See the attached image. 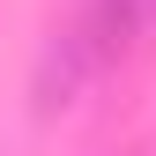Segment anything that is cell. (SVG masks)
I'll return each instance as SVG.
<instances>
[{
  "label": "cell",
  "mask_w": 156,
  "mask_h": 156,
  "mask_svg": "<svg viewBox=\"0 0 156 156\" xmlns=\"http://www.w3.org/2000/svg\"><path fill=\"white\" fill-rule=\"evenodd\" d=\"M89 67H97V45H89V30H82V23L52 30L45 60H37V112H60V104H74V89L89 82Z\"/></svg>",
  "instance_id": "6da1fadb"
}]
</instances>
